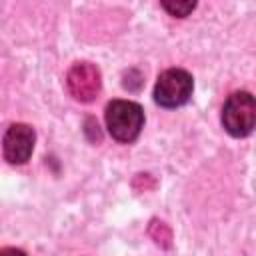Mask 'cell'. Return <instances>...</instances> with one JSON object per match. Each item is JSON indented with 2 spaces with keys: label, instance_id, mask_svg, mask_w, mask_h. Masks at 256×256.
Segmentation results:
<instances>
[{
  "label": "cell",
  "instance_id": "6da1fadb",
  "mask_svg": "<svg viewBox=\"0 0 256 256\" xmlns=\"http://www.w3.org/2000/svg\"><path fill=\"white\" fill-rule=\"evenodd\" d=\"M144 126V110L132 100H112L106 106V128L122 144L134 142Z\"/></svg>",
  "mask_w": 256,
  "mask_h": 256
},
{
  "label": "cell",
  "instance_id": "277c9868",
  "mask_svg": "<svg viewBox=\"0 0 256 256\" xmlns=\"http://www.w3.org/2000/svg\"><path fill=\"white\" fill-rule=\"evenodd\" d=\"M66 86L74 100L78 102H92L102 86L100 70L90 62L74 64L66 74Z\"/></svg>",
  "mask_w": 256,
  "mask_h": 256
},
{
  "label": "cell",
  "instance_id": "52a82bcc",
  "mask_svg": "<svg viewBox=\"0 0 256 256\" xmlns=\"http://www.w3.org/2000/svg\"><path fill=\"white\" fill-rule=\"evenodd\" d=\"M0 256H26V254L22 250H18V248H4L0 252Z\"/></svg>",
  "mask_w": 256,
  "mask_h": 256
},
{
  "label": "cell",
  "instance_id": "8992f818",
  "mask_svg": "<svg viewBox=\"0 0 256 256\" xmlns=\"http://www.w3.org/2000/svg\"><path fill=\"white\" fill-rule=\"evenodd\" d=\"M162 8L176 18H184L196 8V2H162Z\"/></svg>",
  "mask_w": 256,
  "mask_h": 256
},
{
  "label": "cell",
  "instance_id": "7a4b0ae2",
  "mask_svg": "<svg viewBox=\"0 0 256 256\" xmlns=\"http://www.w3.org/2000/svg\"><path fill=\"white\" fill-rule=\"evenodd\" d=\"M222 126L234 138H244L256 128V98L250 92H234L222 106Z\"/></svg>",
  "mask_w": 256,
  "mask_h": 256
},
{
  "label": "cell",
  "instance_id": "3957f363",
  "mask_svg": "<svg viewBox=\"0 0 256 256\" xmlns=\"http://www.w3.org/2000/svg\"><path fill=\"white\" fill-rule=\"evenodd\" d=\"M192 90V76L182 68H170L158 76L154 86V100L162 108H178L190 100Z\"/></svg>",
  "mask_w": 256,
  "mask_h": 256
},
{
  "label": "cell",
  "instance_id": "5b68a950",
  "mask_svg": "<svg viewBox=\"0 0 256 256\" xmlns=\"http://www.w3.org/2000/svg\"><path fill=\"white\" fill-rule=\"evenodd\" d=\"M34 142H36V134L34 128L28 124H12L6 134H4V142H2V150H4V158L10 164H24L34 150Z\"/></svg>",
  "mask_w": 256,
  "mask_h": 256
}]
</instances>
